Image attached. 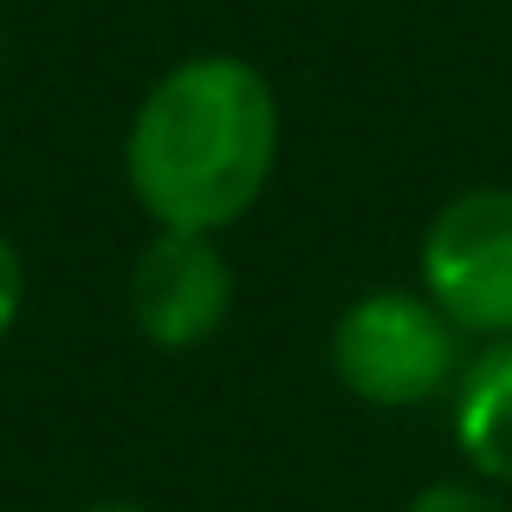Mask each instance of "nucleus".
<instances>
[{
	"label": "nucleus",
	"instance_id": "obj_1",
	"mask_svg": "<svg viewBox=\"0 0 512 512\" xmlns=\"http://www.w3.org/2000/svg\"><path fill=\"white\" fill-rule=\"evenodd\" d=\"M286 111L247 52H182L130 104L124 188L150 227L227 240L279 175Z\"/></svg>",
	"mask_w": 512,
	"mask_h": 512
},
{
	"label": "nucleus",
	"instance_id": "obj_2",
	"mask_svg": "<svg viewBox=\"0 0 512 512\" xmlns=\"http://www.w3.org/2000/svg\"><path fill=\"white\" fill-rule=\"evenodd\" d=\"M467 350L474 344L441 318L422 286H363L331 318L325 363L350 402L376 415H409L454 396Z\"/></svg>",
	"mask_w": 512,
	"mask_h": 512
},
{
	"label": "nucleus",
	"instance_id": "obj_3",
	"mask_svg": "<svg viewBox=\"0 0 512 512\" xmlns=\"http://www.w3.org/2000/svg\"><path fill=\"white\" fill-rule=\"evenodd\" d=\"M415 286L467 344L512 338V188H454L415 240Z\"/></svg>",
	"mask_w": 512,
	"mask_h": 512
},
{
	"label": "nucleus",
	"instance_id": "obj_4",
	"mask_svg": "<svg viewBox=\"0 0 512 512\" xmlns=\"http://www.w3.org/2000/svg\"><path fill=\"white\" fill-rule=\"evenodd\" d=\"M234 299H240V273L214 234L150 227L143 247L130 253L124 318L163 357H188V350L214 344L227 331V318H234Z\"/></svg>",
	"mask_w": 512,
	"mask_h": 512
},
{
	"label": "nucleus",
	"instance_id": "obj_5",
	"mask_svg": "<svg viewBox=\"0 0 512 512\" xmlns=\"http://www.w3.org/2000/svg\"><path fill=\"white\" fill-rule=\"evenodd\" d=\"M441 409H448V435L461 467L487 487L512 493V338L467 350L454 396Z\"/></svg>",
	"mask_w": 512,
	"mask_h": 512
},
{
	"label": "nucleus",
	"instance_id": "obj_6",
	"mask_svg": "<svg viewBox=\"0 0 512 512\" xmlns=\"http://www.w3.org/2000/svg\"><path fill=\"white\" fill-rule=\"evenodd\" d=\"M402 512H512V493L487 487L474 474H441V480H422L402 500Z\"/></svg>",
	"mask_w": 512,
	"mask_h": 512
},
{
	"label": "nucleus",
	"instance_id": "obj_7",
	"mask_svg": "<svg viewBox=\"0 0 512 512\" xmlns=\"http://www.w3.org/2000/svg\"><path fill=\"white\" fill-rule=\"evenodd\" d=\"M20 318H26V253H20V240L0 227V344L20 331Z\"/></svg>",
	"mask_w": 512,
	"mask_h": 512
},
{
	"label": "nucleus",
	"instance_id": "obj_8",
	"mask_svg": "<svg viewBox=\"0 0 512 512\" xmlns=\"http://www.w3.org/2000/svg\"><path fill=\"white\" fill-rule=\"evenodd\" d=\"M78 512H156V506H143V500H91V506H78Z\"/></svg>",
	"mask_w": 512,
	"mask_h": 512
}]
</instances>
